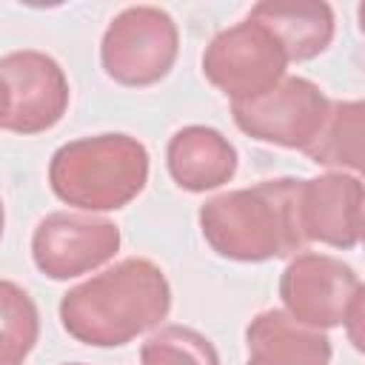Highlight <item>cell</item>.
<instances>
[{"mask_svg":"<svg viewBox=\"0 0 365 365\" xmlns=\"http://www.w3.org/2000/svg\"><path fill=\"white\" fill-rule=\"evenodd\" d=\"M171 311V288L160 265L128 257L60 299V322L68 336L91 348H120L157 328Z\"/></svg>","mask_w":365,"mask_h":365,"instance_id":"6da1fadb","label":"cell"},{"mask_svg":"<svg viewBox=\"0 0 365 365\" xmlns=\"http://www.w3.org/2000/svg\"><path fill=\"white\" fill-rule=\"evenodd\" d=\"M299 182L294 177L262 180L225 191L200 208L205 242L225 259L265 262L305 251L299 228Z\"/></svg>","mask_w":365,"mask_h":365,"instance_id":"7a4b0ae2","label":"cell"},{"mask_svg":"<svg viewBox=\"0 0 365 365\" xmlns=\"http://www.w3.org/2000/svg\"><path fill=\"white\" fill-rule=\"evenodd\" d=\"M148 182V151L131 134H97L60 145L48 163L57 200L94 211L128 205Z\"/></svg>","mask_w":365,"mask_h":365,"instance_id":"3957f363","label":"cell"},{"mask_svg":"<svg viewBox=\"0 0 365 365\" xmlns=\"http://www.w3.org/2000/svg\"><path fill=\"white\" fill-rule=\"evenodd\" d=\"M279 297L285 314L305 328L328 331L345 325L354 345L359 348V317H362V282L356 271L331 257L302 251L297 254L282 277H279Z\"/></svg>","mask_w":365,"mask_h":365,"instance_id":"277c9868","label":"cell"},{"mask_svg":"<svg viewBox=\"0 0 365 365\" xmlns=\"http://www.w3.org/2000/svg\"><path fill=\"white\" fill-rule=\"evenodd\" d=\"M180 51V34L168 11L157 6H128L106 29L100 43L103 71L128 88L160 83Z\"/></svg>","mask_w":365,"mask_h":365,"instance_id":"5b68a950","label":"cell"},{"mask_svg":"<svg viewBox=\"0 0 365 365\" xmlns=\"http://www.w3.org/2000/svg\"><path fill=\"white\" fill-rule=\"evenodd\" d=\"M288 57L274 40V34L257 20L222 29L202 54L205 80L220 88L231 103H245L268 91L285 77Z\"/></svg>","mask_w":365,"mask_h":365,"instance_id":"8992f818","label":"cell"},{"mask_svg":"<svg viewBox=\"0 0 365 365\" xmlns=\"http://www.w3.org/2000/svg\"><path fill=\"white\" fill-rule=\"evenodd\" d=\"M331 100L305 77H282L254 100L231 103L234 123L251 140L305 151L328 117Z\"/></svg>","mask_w":365,"mask_h":365,"instance_id":"52a82bcc","label":"cell"},{"mask_svg":"<svg viewBox=\"0 0 365 365\" xmlns=\"http://www.w3.org/2000/svg\"><path fill=\"white\" fill-rule=\"evenodd\" d=\"M120 248V228L111 220L77 211L43 217L31 234V259L48 279H74L106 265Z\"/></svg>","mask_w":365,"mask_h":365,"instance_id":"ba28073f","label":"cell"},{"mask_svg":"<svg viewBox=\"0 0 365 365\" xmlns=\"http://www.w3.org/2000/svg\"><path fill=\"white\" fill-rule=\"evenodd\" d=\"M0 77L9 88V114L3 128L31 137L54 128L71 100L60 63L43 51H11L0 60Z\"/></svg>","mask_w":365,"mask_h":365,"instance_id":"9c48e42d","label":"cell"},{"mask_svg":"<svg viewBox=\"0 0 365 365\" xmlns=\"http://www.w3.org/2000/svg\"><path fill=\"white\" fill-rule=\"evenodd\" d=\"M299 228L305 242L356 248L362 237V182L356 174H322L299 182Z\"/></svg>","mask_w":365,"mask_h":365,"instance_id":"30bf717a","label":"cell"},{"mask_svg":"<svg viewBox=\"0 0 365 365\" xmlns=\"http://www.w3.org/2000/svg\"><path fill=\"white\" fill-rule=\"evenodd\" d=\"M165 165L182 191L202 194L234 177L237 148L211 125H185L168 140Z\"/></svg>","mask_w":365,"mask_h":365,"instance_id":"8fae6325","label":"cell"},{"mask_svg":"<svg viewBox=\"0 0 365 365\" xmlns=\"http://www.w3.org/2000/svg\"><path fill=\"white\" fill-rule=\"evenodd\" d=\"M248 17L274 34L288 63L314 60L334 40V9L319 0H265Z\"/></svg>","mask_w":365,"mask_h":365,"instance_id":"7c38bea8","label":"cell"},{"mask_svg":"<svg viewBox=\"0 0 365 365\" xmlns=\"http://www.w3.org/2000/svg\"><path fill=\"white\" fill-rule=\"evenodd\" d=\"M245 365H328L331 339L285 311H262L245 328Z\"/></svg>","mask_w":365,"mask_h":365,"instance_id":"4fadbf2b","label":"cell"},{"mask_svg":"<svg viewBox=\"0 0 365 365\" xmlns=\"http://www.w3.org/2000/svg\"><path fill=\"white\" fill-rule=\"evenodd\" d=\"M305 154L325 168L342 171H359L362 165V103L359 100H345V103H331L328 117Z\"/></svg>","mask_w":365,"mask_h":365,"instance_id":"5bb4252c","label":"cell"},{"mask_svg":"<svg viewBox=\"0 0 365 365\" xmlns=\"http://www.w3.org/2000/svg\"><path fill=\"white\" fill-rule=\"evenodd\" d=\"M40 336L34 299L17 282L0 279V365H23Z\"/></svg>","mask_w":365,"mask_h":365,"instance_id":"9a60e30c","label":"cell"},{"mask_svg":"<svg viewBox=\"0 0 365 365\" xmlns=\"http://www.w3.org/2000/svg\"><path fill=\"white\" fill-rule=\"evenodd\" d=\"M143 365H220V354L208 336L185 325L157 328L140 348Z\"/></svg>","mask_w":365,"mask_h":365,"instance_id":"2e32d148","label":"cell"},{"mask_svg":"<svg viewBox=\"0 0 365 365\" xmlns=\"http://www.w3.org/2000/svg\"><path fill=\"white\" fill-rule=\"evenodd\" d=\"M6 114H9V88H6V83L0 77V128L6 123Z\"/></svg>","mask_w":365,"mask_h":365,"instance_id":"e0dca14e","label":"cell"},{"mask_svg":"<svg viewBox=\"0 0 365 365\" xmlns=\"http://www.w3.org/2000/svg\"><path fill=\"white\" fill-rule=\"evenodd\" d=\"M3 222H6V217H3V202H0V240H3Z\"/></svg>","mask_w":365,"mask_h":365,"instance_id":"ac0fdd59","label":"cell"},{"mask_svg":"<svg viewBox=\"0 0 365 365\" xmlns=\"http://www.w3.org/2000/svg\"><path fill=\"white\" fill-rule=\"evenodd\" d=\"M66 365H86V362H66Z\"/></svg>","mask_w":365,"mask_h":365,"instance_id":"d6986e66","label":"cell"}]
</instances>
